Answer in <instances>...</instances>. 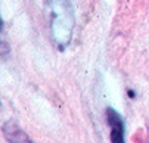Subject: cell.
<instances>
[{"mask_svg": "<svg viewBox=\"0 0 149 143\" xmlns=\"http://www.w3.org/2000/svg\"><path fill=\"white\" fill-rule=\"evenodd\" d=\"M106 121L111 128V143H125V126L123 117L114 108H106Z\"/></svg>", "mask_w": 149, "mask_h": 143, "instance_id": "obj_2", "label": "cell"}, {"mask_svg": "<svg viewBox=\"0 0 149 143\" xmlns=\"http://www.w3.org/2000/svg\"><path fill=\"white\" fill-rule=\"evenodd\" d=\"M50 40L63 52L71 43L75 28V12L71 0H45Z\"/></svg>", "mask_w": 149, "mask_h": 143, "instance_id": "obj_1", "label": "cell"}, {"mask_svg": "<svg viewBox=\"0 0 149 143\" xmlns=\"http://www.w3.org/2000/svg\"><path fill=\"white\" fill-rule=\"evenodd\" d=\"M129 96H130V97H132V99H133V97H134V93H133V90H129Z\"/></svg>", "mask_w": 149, "mask_h": 143, "instance_id": "obj_4", "label": "cell"}, {"mask_svg": "<svg viewBox=\"0 0 149 143\" xmlns=\"http://www.w3.org/2000/svg\"><path fill=\"white\" fill-rule=\"evenodd\" d=\"M2 130H3V134L9 143H34L28 137V134L18 126V122H15L12 119L5 122Z\"/></svg>", "mask_w": 149, "mask_h": 143, "instance_id": "obj_3", "label": "cell"}, {"mask_svg": "<svg viewBox=\"0 0 149 143\" xmlns=\"http://www.w3.org/2000/svg\"><path fill=\"white\" fill-rule=\"evenodd\" d=\"M2 27H3V19H2V16H0V31H2Z\"/></svg>", "mask_w": 149, "mask_h": 143, "instance_id": "obj_5", "label": "cell"}]
</instances>
